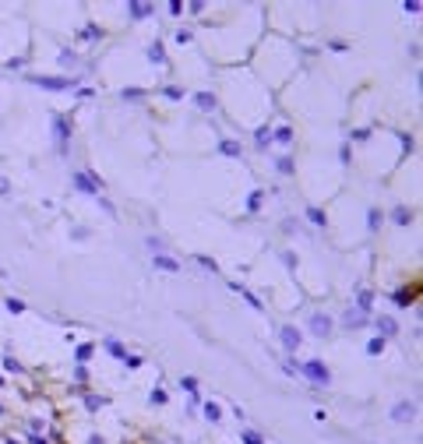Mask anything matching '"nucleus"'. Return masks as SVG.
<instances>
[{"mask_svg":"<svg viewBox=\"0 0 423 444\" xmlns=\"http://www.w3.org/2000/svg\"><path fill=\"white\" fill-rule=\"evenodd\" d=\"M303 374H307L310 381H317V384H328V370H325L321 363H303Z\"/></svg>","mask_w":423,"mask_h":444,"instance_id":"1","label":"nucleus"},{"mask_svg":"<svg viewBox=\"0 0 423 444\" xmlns=\"http://www.w3.org/2000/svg\"><path fill=\"white\" fill-rule=\"evenodd\" d=\"M74 184H78V187H81L85 194H95V191L102 187V184H95V180H92L88 173H74Z\"/></svg>","mask_w":423,"mask_h":444,"instance_id":"2","label":"nucleus"},{"mask_svg":"<svg viewBox=\"0 0 423 444\" xmlns=\"http://www.w3.org/2000/svg\"><path fill=\"white\" fill-rule=\"evenodd\" d=\"M310 328H314V335H328V328H332V321H328V317H321V314H317V317L310 321Z\"/></svg>","mask_w":423,"mask_h":444,"instance_id":"3","label":"nucleus"},{"mask_svg":"<svg viewBox=\"0 0 423 444\" xmlns=\"http://www.w3.org/2000/svg\"><path fill=\"white\" fill-rule=\"evenodd\" d=\"M39 85H46V88H71L74 81L71 78H61V81L57 78H39Z\"/></svg>","mask_w":423,"mask_h":444,"instance_id":"4","label":"nucleus"},{"mask_svg":"<svg viewBox=\"0 0 423 444\" xmlns=\"http://www.w3.org/2000/svg\"><path fill=\"white\" fill-rule=\"evenodd\" d=\"M282 342H286V349H296L300 346V335H296L293 328H282Z\"/></svg>","mask_w":423,"mask_h":444,"instance_id":"5","label":"nucleus"},{"mask_svg":"<svg viewBox=\"0 0 423 444\" xmlns=\"http://www.w3.org/2000/svg\"><path fill=\"white\" fill-rule=\"evenodd\" d=\"M127 15H134V18H145V15H152V8H148V4H131V8H127Z\"/></svg>","mask_w":423,"mask_h":444,"instance_id":"6","label":"nucleus"},{"mask_svg":"<svg viewBox=\"0 0 423 444\" xmlns=\"http://www.w3.org/2000/svg\"><path fill=\"white\" fill-rule=\"evenodd\" d=\"M378 328H381V331H385V335H395V331H399V328H395V321H392V317H381V321H378Z\"/></svg>","mask_w":423,"mask_h":444,"instance_id":"7","label":"nucleus"},{"mask_svg":"<svg viewBox=\"0 0 423 444\" xmlns=\"http://www.w3.org/2000/svg\"><path fill=\"white\" fill-rule=\"evenodd\" d=\"M155 268H163V271H177V261H170V257H155Z\"/></svg>","mask_w":423,"mask_h":444,"instance_id":"8","label":"nucleus"},{"mask_svg":"<svg viewBox=\"0 0 423 444\" xmlns=\"http://www.w3.org/2000/svg\"><path fill=\"white\" fill-rule=\"evenodd\" d=\"M198 106H201V109H212V106H216V99H212L208 92H201V95H198Z\"/></svg>","mask_w":423,"mask_h":444,"instance_id":"9","label":"nucleus"},{"mask_svg":"<svg viewBox=\"0 0 423 444\" xmlns=\"http://www.w3.org/2000/svg\"><path fill=\"white\" fill-rule=\"evenodd\" d=\"M223 152H226V155H240V145H237V141H223Z\"/></svg>","mask_w":423,"mask_h":444,"instance_id":"10","label":"nucleus"},{"mask_svg":"<svg viewBox=\"0 0 423 444\" xmlns=\"http://www.w3.org/2000/svg\"><path fill=\"white\" fill-rule=\"evenodd\" d=\"M409 416H413V406H399L395 409V420H409Z\"/></svg>","mask_w":423,"mask_h":444,"instance_id":"11","label":"nucleus"},{"mask_svg":"<svg viewBox=\"0 0 423 444\" xmlns=\"http://www.w3.org/2000/svg\"><path fill=\"white\" fill-rule=\"evenodd\" d=\"M409 219H413V215H409L406 208H399V212H395V222H402V226H406V222H409Z\"/></svg>","mask_w":423,"mask_h":444,"instance_id":"12","label":"nucleus"},{"mask_svg":"<svg viewBox=\"0 0 423 444\" xmlns=\"http://www.w3.org/2000/svg\"><path fill=\"white\" fill-rule=\"evenodd\" d=\"M307 215H310V222H317V226H321V222H325V215H321V212H317V208H310Z\"/></svg>","mask_w":423,"mask_h":444,"instance_id":"13","label":"nucleus"},{"mask_svg":"<svg viewBox=\"0 0 423 444\" xmlns=\"http://www.w3.org/2000/svg\"><path fill=\"white\" fill-rule=\"evenodd\" d=\"M244 441H247V444H261V437H257L254 430H247V434H244Z\"/></svg>","mask_w":423,"mask_h":444,"instance_id":"14","label":"nucleus"},{"mask_svg":"<svg viewBox=\"0 0 423 444\" xmlns=\"http://www.w3.org/2000/svg\"><path fill=\"white\" fill-rule=\"evenodd\" d=\"M8 191H11V184H8L4 177H0V194H8Z\"/></svg>","mask_w":423,"mask_h":444,"instance_id":"15","label":"nucleus"}]
</instances>
